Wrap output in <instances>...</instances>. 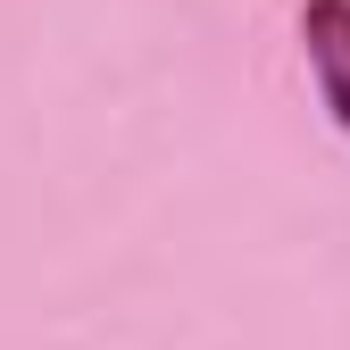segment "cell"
<instances>
[{
  "label": "cell",
  "instance_id": "6da1fadb",
  "mask_svg": "<svg viewBox=\"0 0 350 350\" xmlns=\"http://www.w3.org/2000/svg\"><path fill=\"white\" fill-rule=\"evenodd\" d=\"M300 42H309L317 100L334 109V125L350 134V0H309V9H300Z\"/></svg>",
  "mask_w": 350,
  "mask_h": 350
}]
</instances>
